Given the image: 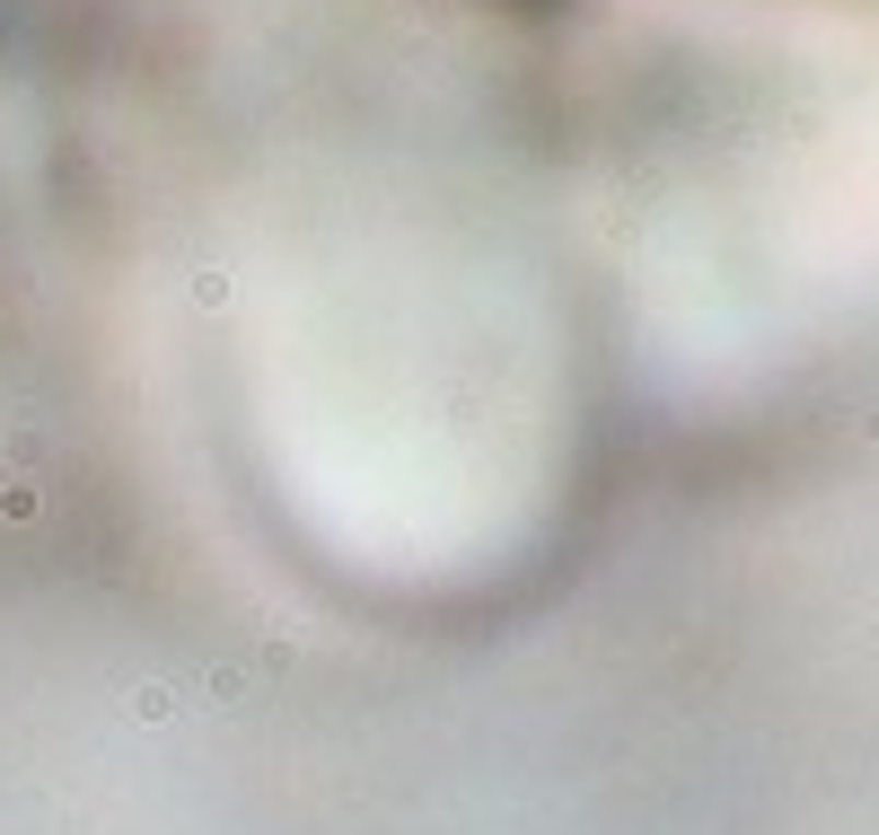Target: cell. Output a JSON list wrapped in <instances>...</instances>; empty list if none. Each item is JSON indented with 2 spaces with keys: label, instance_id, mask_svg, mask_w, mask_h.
<instances>
[{
  "label": "cell",
  "instance_id": "obj_1",
  "mask_svg": "<svg viewBox=\"0 0 879 835\" xmlns=\"http://www.w3.org/2000/svg\"><path fill=\"white\" fill-rule=\"evenodd\" d=\"M501 10H545V0H501Z\"/></svg>",
  "mask_w": 879,
  "mask_h": 835
}]
</instances>
